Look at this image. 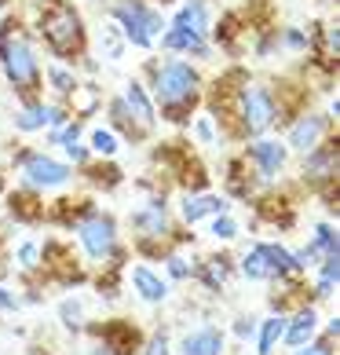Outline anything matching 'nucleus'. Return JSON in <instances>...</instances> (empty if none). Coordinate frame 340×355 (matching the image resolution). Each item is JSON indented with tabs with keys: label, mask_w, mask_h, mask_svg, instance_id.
<instances>
[{
	"label": "nucleus",
	"mask_w": 340,
	"mask_h": 355,
	"mask_svg": "<svg viewBox=\"0 0 340 355\" xmlns=\"http://www.w3.org/2000/svg\"><path fill=\"white\" fill-rule=\"evenodd\" d=\"M150 99L165 121L190 125L194 107L202 103V73L187 59H165L150 67Z\"/></svg>",
	"instance_id": "f257e3e1"
},
{
	"label": "nucleus",
	"mask_w": 340,
	"mask_h": 355,
	"mask_svg": "<svg viewBox=\"0 0 340 355\" xmlns=\"http://www.w3.org/2000/svg\"><path fill=\"white\" fill-rule=\"evenodd\" d=\"M231 136L234 139H260L278 125V99L274 92L260 81H242L234 92V107H231Z\"/></svg>",
	"instance_id": "f03ea898"
},
{
	"label": "nucleus",
	"mask_w": 340,
	"mask_h": 355,
	"mask_svg": "<svg viewBox=\"0 0 340 355\" xmlns=\"http://www.w3.org/2000/svg\"><path fill=\"white\" fill-rule=\"evenodd\" d=\"M37 30H41L44 44L55 59L84 55V44H88L84 19L70 0H48V4L41 8V19H37Z\"/></svg>",
	"instance_id": "7ed1b4c3"
},
{
	"label": "nucleus",
	"mask_w": 340,
	"mask_h": 355,
	"mask_svg": "<svg viewBox=\"0 0 340 355\" xmlns=\"http://www.w3.org/2000/svg\"><path fill=\"white\" fill-rule=\"evenodd\" d=\"M0 67H4L8 85L26 103L37 99V88H41V59H37L30 37L19 33V26H11V22H4V30H0Z\"/></svg>",
	"instance_id": "20e7f679"
},
{
	"label": "nucleus",
	"mask_w": 340,
	"mask_h": 355,
	"mask_svg": "<svg viewBox=\"0 0 340 355\" xmlns=\"http://www.w3.org/2000/svg\"><path fill=\"white\" fill-rule=\"evenodd\" d=\"M128 227L136 231V249L143 257H165L172 245V216H168V198L165 194H150L147 205H139L136 213H128Z\"/></svg>",
	"instance_id": "39448f33"
},
{
	"label": "nucleus",
	"mask_w": 340,
	"mask_h": 355,
	"mask_svg": "<svg viewBox=\"0 0 340 355\" xmlns=\"http://www.w3.org/2000/svg\"><path fill=\"white\" fill-rule=\"evenodd\" d=\"M73 234H77V245L84 249V257L91 264H114V260H121V234H117V220L110 213H102V209L91 205L88 213L73 223Z\"/></svg>",
	"instance_id": "423d86ee"
},
{
	"label": "nucleus",
	"mask_w": 340,
	"mask_h": 355,
	"mask_svg": "<svg viewBox=\"0 0 340 355\" xmlns=\"http://www.w3.org/2000/svg\"><path fill=\"white\" fill-rule=\"evenodd\" d=\"M110 19L132 48H154V41H158L161 30H165L161 11L150 8L147 0H114Z\"/></svg>",
	"instance_id": "0eeeda50"
},
{
	"label": "nucleus",
	"mask_w": 340,
	"mask_h": 355,
	"mask_svg": "<svg viewBox=\"0 0 340 355\" xmlns=\"http://www.w3.org/2000/svg\"><path fill=\"white\" fill-rule=\"evenodd\" d=\"M15 168H19V183L30 191H59L73 183V165L59 162V157H51L44 150H22L15 157Z\"/></svg>",
	"instance_id": "6e6552de"
},
{
	"label": "nucleus",
	"mask_w": 340,
	"mask_h": 355,
	"mask_svg": "<svg viewBox=\"0 0 340 355\" xmlns=\"http://www.w3.org/2000/svg\"><path fill=\"white\" fill-rule=\"evenodd\" d=\"M245 165L253 168V176L264 183V187H271L274 180H278V173L285 165H289V147H285L282 139H267V136H260V139H245Z\"/></svg>",
	"instance_id": "1a4fd4ad"
},
{
	"label": "nucleus",
	"mask_w": 340,
	"mask_h": 355,
	"mask_svg": "<svg viewBox=\"0 0 340 355\" xmlns=\"http://www.w3.org/2000/svg\"><path fill=\"white\" fill-rule=\"evenodd\" d=\"M330 121L333 117L330 114H296L293 117V125H289V132H285V147L296 150V154H307L311 147H319V143L330 136Z\"/></svg>",
	"instance_id": "9d476101"
},
{
	"label": "nucleus",
	"mask_w": 340,
	"mask_h": 355,
	"mask_svg": "<svg viewBox=\"0 0 340 355\" xmlns=\"http://www.w3.org/2000/svg\"><path fill=\"white\" fill-rule=\"evenodd\" d=\"M300 173H304V183H311V187L337 183V139H322L319 147H311L304 162H300Z\"/></svg>",
	"instance_id": "9b49d317"
},
{
	"label": "nucleus",
	"mask_w": 340,
	"mask_h": 355,
	"mask_svg": "<svg viewBox=\"0 0 340 355\" xmlns=\"http://www.w3.org/2000/svg\"><path fill=\"white\" fill-rule=\"evenodd\" d=\"M231 213V198L227 194H208V191H187L179 198V220L194 227V223H202L208 216H224Z\"/></svg>",
	"instance_id": "f8f14e48"
},
{
	"label": "nucleus",
	"mask_w": 340,
	"mask_h": 355,
	"mask_svg": "<svg viewBox=\"0 0 340 355\" xmlns=\"http://www.w3.org/2000/svg\"><path fill=\"white\" fill-rule=\"evenodd\" d=\"M319 330H322L319 308H315V300H307V304H300V308H293L289 315H285L282 345H285V348H300V345H307V340H315Z\"/></svg>",
	"instance_id": "ddd939ff"
},
{
	"label": "nucleus",
	"mask_w": 340,
	"mask_h": 355,
	"mask_svg": "<svg viewBox=\"0 0 340 355\" xmlns=\"http://www.w3.org/2000/svg\"><path fill=\"white\" fill-rule=\"evenodd\" d=\"M121 103H125V110L132 114V121L139 125V132L150 139V136H154V128H158V107H154V99H150L147 85L128 81L125 92H121Z\"/></svg>",
	"instance_id": "4468645a"
},
{
	"label": "nucleus",
	"mask_w": 340,
	"mask_h": 355,
	"mask_svg": "<svg viewBox=\"0 0 340 355\" xmlns=\"http://www.w3.org/2000/svg\"><path fill=\"white\" fill-rule=\"evenodd\" d=\"M128 286H132V293L143 300V304H165L168 293H172L168 279H161V275L154 268H147V264H132V268H128Z\"/></svg>",
	"instance_id": "2eb2a0df"
},
{
	"label": "nucleus",
	"mask_w": 340,
	"mask_h": 355,
	"mask_svg": "<svg viewBox=\"0 0 340 355\" xmlns=\"http://www.w3.org/2000/svg\"><path fill=\"white\" fill-rule=\"evenodd\" d=\"M227 337L220 326H198V330L183 334L179 340V355H224Z\"/></svg>",
	"instance_id": "dca6fc26"
},
{
	"label": "nucleus",
	"mask_w": 340,
	"mask_h": 355,
	"mask_svg": "<svg viewBox=\"0 0 340 355\" xmlns=\"http://www.w3.org/2000/svg\"><path fill=\"white\" fill-rule=\"evenodd\" d=\"M91 334L96 337H102L107 345L117 352V355H136L139 348H143V337H139V330L132 322H125V319H114V322H107V326H91Z\"/></svg>",
	"instance_id": "f3484780"
},
{
	"label": "nucleus",
	"mask_w": 340,
	"mask_h": 355,
	"mask_svg": "<svg viewBox=\"0 0 340 355\" xmlns=\"http://www.w3.org/2000/svg\"><path fill=\"white\" fill-rule=\"evenodd\" d=\"M224 183H227V198H238V202H253L256 187H260L253 168L245 165V157H231L227 168H224Z\"/></svg>",
	"instance_id": "a211bd4d"
},
{
	"label": "nucleus",
	"mask_w": 340,
	"mask_h": 355,
	"mask_svg": "<svg viewBox=\"0 0 340 355\" xmlns=\"http://www.w3.org/2000/svg\"><path fill=\"white\" fill-rule=\"evenodd\" d=\"M8 213L19 223H41L48 216V205H41V191L19 187V191L8 194Z\"/></svg>",
	"instance_id": "6ab92c4d"
},
{
	"label": "nucleus",
	"mask_w": 340,
	"mask_h": 355,
	"mask_svg": "<svg viewBox=\"0 0 340 355\" xmlns=\"http://www.w3.org/2000/svg\"><path fill=\"white\" fill-rule=\"evenodd\" d=\"M158 41H161L165 51H179V55H194V59H208V51H213L205 37L190 33V30H176V26H168Z\"/></svg>",
	"instance_id": "aec40b11"
},
{
	"label": "nucleus",
	"mask_w": 340,
	"mask_h": 355,
	"mask_svg": "<svg viewBox=\"0 0 340 355\" xmlns=\"http://www.w3.org/2000/svg\"><path fill=\"white\" fill-rule=\"evenodd\" d=\"M253 249L260 253V260L267 264L271 282H274V279H285V275H296V271H293V253H289L282 242H253Z\"/></svg>",
	"instance_id": "412c9836"
},
{
	"label": "nucleus",
	"mask_w": 340,
	"mask_h": 355,
	"mask_svg": "<svg viewBox=\"0 0 340 355\" xmlns=\"http://www.w3.org/2000/svg\"><path fill=\"white\" fill-rule=\"evenodd\" d=\"M231 257H208V260H202L198 268H194V279H198L208 293H220V289L227 286V279H231Z\"/></svg>",
	"instance_id": "4be33fe9"
},
{
	"label": "nucleus",
	"mask_w": 340,
	"mask_h": 355,
	"mask_svg": "<svg viewBox=\"0 0 340 355\" xmlns=\"http://www.w3.org/2000/svg\"><path fill=\"white\" fill-rule=\"evenodd\" d=\"M282 334H285V315L282 311H271L267 319L256 322V355H274L282 345Z\"/></svg>",
	"instance_id": "5701e85b"
},
{
	"label": "nucleus",
	"mask_w": 340,
	"mask_h": 355,
	"mask_svg": "<svg viewBox=\"0 0 340 355\" xmlns=\"http://www.w3.org/2000/svg\"><path fill=\"white\" fill-rule=\"evenodd\" d=\"M84 176H88V187H102V191H114L125 183V173L114 165V157H91L84 165Z\"/></svg>",
	"instance_id": "b1692460"
},
{
	"label": "nucleus",
	"mask_w": 340,
	"mask_h": 355,
	"mask_svg": "<svg viewBox=\"0 0 340 355\" xmlns=\"http://www.w3.org/2000/svg\"><path fill=\"white\" fill-rule=\"evenodd\" d=\"M172 26L176 30H190V33L205 37L208 33V4L205 0H187V4L172 15Z\"/></svg>",
	"instance_id": "393cba45"
},
{
	"label": "nucleus",
	"mask_w": 340,
	"mask_h": 355,
	"mask_svg": "<svg viewBox=\"0 0 340 355\" xmlns=\"http://www.w3.org/2000/svg\"><path fill=\"white\" fill-rule=\"evenodd\" d=\"M51 110H55V103H44V99L26 103V107L15 114V128L19 132H41V128L51 125Z\"/></svg>",
	"instance_id": "a878e982"
},
{
	"label": "nucleus",
	"mask_w": 340,
	"mask_h": 355,
	"mask_svg": "<svg viewBox=\"0 0 340 355\" xmlns=\"http://www.w3.org/2000/svg\"><path fill=\"white\" fill-rule=\"evenodd\" d=\"M110 125H114L110 132H114L117 139H125V143H143V139H147V136L139 132V125L132 121V114L125 110L121 96H117V99H110Z\"/></svg>",
	"instance_id": "bb28decb"
},
{
	"label": "nucleus",
	"mask_w": 340,
	"mask_h": 355,
	"mask_svg": "<svg viewBox=\"0 0 340 355\" xmlns=\"http://www.w3.org/2000/svg\"><path fill=\"white\" fill-rule=\"evenodd\" d=\"M44 81L51 85V92L55 96H62V99H70V96H77V73L73 70H66V67H59V62H51V67H44Z\"/></svg>",
	"instance_id": "cd10ccee"
},
{
	"label": "nucleus",
	"mask_w": 340,
	"mask_h": 355,
	"mask_svg": "<svg viewBox=\"0 0 340 355\" xmlns=\"http://www.w3.org/2000/svg\"><path fill=\"white\" fill-rule=\"evenodd\" d=\"M59 322H62V330H70V334H81L84 330V300L77 297V293H70L59 304Z\"/></svg>",
	"instance_id": "c85d7f7f"
},
{
	"label": "nucleus",
	"mask_w": 340,
	"mask_h": 355,
	"mask_svg": "<svg viewBox=\"0 0 340 355\" xmlns=\"http://www.w3.org/2000/svg\"><path fill=\"white\" fill-rule=\"evenodd\" d=\"M161 264H165V275H168L172 282H187V279H194V268H198L194 260L183 257L179 249H168V253L161 257Z\"/></svg>",
	"instance_id": "c756f323"
},
{
	"label": "nucleus",
	"mask_w": 340,
	"mask_h": 355,
	"mask_svg": "<svg viewBox=\"0 0 340 355\" xmlns=\"http://www.w3.org/2000/svg\"><path fill=\"white\" fill-rule=\"evenodd\" d=\"M88 150L96 154V157H117V150H121V139H117L110 128H91Z\"/></svg>",
	"instance_id": "7c9ffc66"
},
{
	"label": "nucleus",
	"mask_w": 340,
	"mask_h": 355,
	"mask_svg": "<svg viewBox=\"0 0 340 355\" xmlns=\"http://www.w3.org/2000/svg\"><path fill=\"white\" fill-rule=\"evenodd\" d=\"M238 271L245 275L249 282H271V275H267V264L260 260V253L253 249V242L245 245V253H242V260H238Z\"/></svg>",
	"instance_id": "2f4dec72"
},
{
	"label": "nucleus",
	"mask_w": 340,
	"mask_h": 355,
	"mask_svg": "<svg viewBox=\"0 0 340 355\" xmlns=\"http://www.w3.org/2000/svg\"><path fill=\"white\" fill-rule=\"evenodd\" d=\"M311 245L319 249V257H325V253H340V234H337V227H333L330 220L315 223V234H311Z\"/></svg>",
	"instance_id": "473e14b6"
},
{
	"label": "nucleus",
	"mask_w": 340,
	"mask_h": 355,
	"mask_svg": "<svg viewBox=\"0 0 340 355\" xmlns=\"http://www.w3.org/2000/svg\"><path fill=\"white\" fill-rule=\"evenodd\" d=\"M190 132H194V139H198L202 147H220V139H224V136H220V128H216V117L213 114H198V117H194Z\"/></svg>",
	"instance_id": "72a5a7b5"
},
{
	"label": "nucleus",
	"mask_w": 340,
	"mask_h": 355,
	"mask_svg": "<svg viewBox=\"0 0 340 355\" xmlns=\"http://www.w3.org/2000/svg\"><path fill=\"white\" fill-rule=\"evenodd\" d=\"M208 234H213L216 242H234L242 234V223L234 220L231 213H224V216H208Z\"/></svg>",
	"instance_id": "f704fd0d"
},
{
	"label": "nucleus",
	"mask_w": 340,
	"mask_h": 355,
	"mask_svg": "<svg viewBox=\"0 0 340 355\" xmlns=\"http://www.w3.org/2000/svg\"><path fill=\"white\" fill-rule=\"evenodd\" d=\"M15 264H19V271L33 275L41 268V242H19L15 245Z\"/></svg>",
	"instance_id": "c9c22d12"
},
{
	"label": "nucleus",
	"mask_w": 340,
	"mask_h": 355,
	"mask_svg": "<svg viewBox=\"0 0 340 355\" xmlns=\"http://www.w3.org/2000/svg\"><path fill=\"white\" fill-rule=\"evenodd\" d=\"M289 253H293V271H296V275L315 271V268H319V260H322V257H319V249L311 245V242H307V245H300V249H289Z\"/></svg>",
	"instance_id": "e433bc0d"
},
{
	"label": "nucleus",
	"mask_w": 340,
	"mask_h": 355,
	"mask_svg": "<svg viewBox=\"0 0 340 355\" xmlns=\"http://www.w3.org/2000/svg\"><path fill=\"white\" fill-rule=\"evenodd\" d=\"M289 355H337V340L325 337V334H319L315 340H307V345L289 348Z\"/></svg>",
	"instance_id": "4c0bfd02"
},
{
	"label": "nucleus",
	"mask_w": 340,
	"mask_h": 355,
	"mask_svg": "<svg viewBox=\"0 0 340 355\" xmlns=\"http://www.w3.org/2000/svg\"><path fill=\"white\" fill-rule=\"evenodd\" d=\"M139 355H172V340H168L165 330H158V334H150L147 340H143Z\"/></svg>",
	"instance_id": "58836bf2"
},
{
	"label": "nucleus",
	"mask_w": 340,
	"mask_h": 355,
	"mask_svg": "<svg viewBox=\"0 0 340 355\" xmlns=\"http://www.w3.org/2000/svg\"><path fill=\"white\" fill-rule=\"evenodd\" d=\"M231 334H234V340H238V345H249V340L256 337V319H253V315H238V319H234V326H231Z\"/></svg>",
	"instance_id": "ea45409f"
},
{
	"label": "nucleus",
	"mask_w": 340,
	"mask_h": 355,
	"mask_svg": "<svg viewBox=\"0 0 340 355\" xmlns=\"http://www.w3.org/2000/svg\"><path fill=\"white\" fill-rule=\"evenodd\" d=\"M62 154H66V165H73V168H84V165L91 162V157H96V154H91V150L84 147V143H81V139H77V143H66V147H62Z\"/></svg>",
	"instance_id": "a19ab883"
},
{
	"label": "nucleus",
	"mask_w": 340,
	"mask_h": 355,
	"mask_svg": "<svg viewBox=\"0 0 340 355\" xmlns=\"http://www.w3.org/2000/svg\"><path fill=\"white\" fill-rule=\"evenodd\" d=\"M121 41H125L121 30H117V26L110 22L107 30H102V48H107V59H121V48H125Z\"/></svg>",
	"instance_id": "79ce46f5"
},
{
	"label": "nucleus",
	"mask_w": 340,
	"mask_h": 355,
	"mask_svg": "<svg viewBox=\"0 0 340 355\" xmlns=\"http://www.w3.org/2000/svg\"><path fill=\"white\" fill-rule=\"evenodd\" d=\"M319 279H330V282H340V253H325L315 268Z\"/></svg>",
	"instance_id": "37998d69"
},
{
	"label": "nucleus",
	"mask_w": 340,
	"mask_h": 355,
	"mask_svg": "<svg viewBox=\"0 0 340 355\" xmlns=\"http://www.w3.org/2000/svg\"><path fill=\"white\" fill-rule=\"evenodd\" d=\"M22 304H26V300H22V297L15 293V289L0 282V311H4V315H11V311H19Z\"/></svg>",
	"instance_id": "c03bdc74"
},
{
	"label": "nucleus",
	"mask_w": 340,
	"mask_h": 355,
	"mask_svg": "<svg viewBox=\"0 0 340 355\" xmlns=\"http://www.w3.org/2000/svg\"><path fill=\"white\" fill-rule=\"evenodd\" d=\"M282 44L293 48V51H304L307 48V33H300L296 26H289V30H282Z\"/></svg>",
	"instance_id": "a18cd8bd"
},
{
	"label": "nucleus",
	"mask_w": 340,
	"mask_h": 355,
	"mask_svg": "<svg viewBox=\"0 0 340 355\" xmlns=\"http://www.w3.org/2000/svg\"><path fill=\"white\" fill-rule=\"evenodd\" d=\"M337 286H340V282H330V279H315V289H307V293L315 297V300H330V297L337 293Z\"/></svg>",
	"instance_id": "49530a36"
},
{
	"label": "nucleus",
	"mask_w": 340,
	"mask_h": 355,
	"mask_svg": "<svg viewBox=\"0 0 340 355\" xmlns=\"http://www.w3.org/2000/svg\"><path fill=\"white\" fill-rule=\"evenodd\" d=\"M325 51H330V55L340 51V30L337 26H325Z\"/></svg>",
	"instance_id": "de8ad7c7"
},
{
	"label": "nucleus",
	"mask_w": 340,
	"mask_h": 355,
	"mask_svg": "<svg viewBox=\"0 0 340 355\" xmlns=\"http://www.w3.org/2000/svg\"><path fill=\"white\" fill-rule=\"evenodd\" d=\"M84 355H117V352H114V348L107 345V340H102V337H99V340H96V345H91V348L84 352Z\"/></svg>",
	"instance_id": "09e8293b"
}]
</instances>
